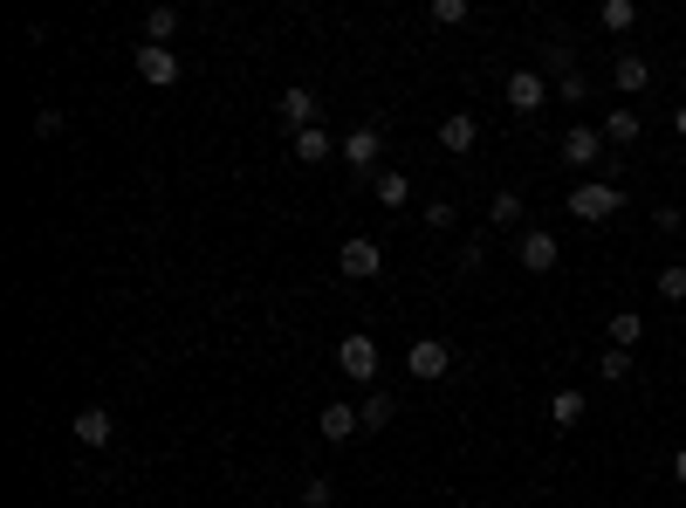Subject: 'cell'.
I'll return each instance as SVG.
<instances>
[{"mask_svg":"<svg viewBox=\"0 0 686 508\" xmlns=\"http://www.w3.org/2000/svg\"><path fill=\"white\" fill-rule=\"evenodd\" d=\"M556 151H563V165H577V172H597L612 145H604V131H597V124H570V131L556 138Z\"/></svg>","mask_w":686,"mask_h":508,"instance_id":"obj_4","label":"cell"},{"mask_svg":"<svg viewBox=\"0 0 686 508\" xmlns=\"http://www.w3.org/2000/svg\"><path fill=\"white\" fill-rule=\"evenodd\" d=\"M528 220V207H522V193L515 186H501L495 199H488V227H501V234H515V227Z\"/></svg>","mask_w":686,"mask_h":508,"instance_id":"obj_15","label":"cell"},{"mask_svg":"<svg viewBox=\"0 0 686 508\" xmlns=\"http://www.w3.org/2000/svg\"><path fill=\"white\" fill-rule=\"evenodd\" d=\"M597 131H604V145H639L646 138V117L639 111H604Z\"/></svg>","mask_w":686,"mask_h":508,"instance_id":"obj_16","label":"cell"},{"mask_svg":"<svg viewBox=\"0 0 686 508\" xmlns=\"http://www.w3.org/2000/svg\"><path fill=\"white\" fill-rule=\"evenodd\" d=\"M474 508H495V501H474Z\"/></svg>","mask_w":686,"mask_h":508,"instance_id":"obj_35","label":"cell"},{"mask_svg":"<svg viewBox=\"0 0 686 508\" xmlns=\"http://www.w3.org/2000/svg\"><path fill=\"white\" fill-rule=\"evenodd\" d=\"M659 296H666V302H686V262H666V268H659Z\"/></svg>","mask_w":686,"mask_h":508,"instance_id":"obj_27","label":"cell"},{"mask_svg":"<svg viewBox=\"0 0 686 508\" xmlns=\"http://www.w3.org/2000/svg\"><path fill=\"white\" fill-rule=\"evenodd\" d=\"M536 69H543V76H556V83H563V76H577V56H570V42H549L543 56H536Z\"/></svg>","mask_w":686,"mask_h":508,"instance_id":"obj_23","label":"cell"},{"mask_svg":"<svg viewBox=\"0 0 686 508\" xmlns=\"http://www.w3.org/2000/svg\"><path fill=\"white\" fill-rule=\"evenodd\" d=\"M673 481H679V488H686V447L673 453Z\"/></svg>","mask_w":686,"mask_h":508,"instance_id":"obj_33","label":"cell"},{"mask_svg":"<svg viewBox=\"0 0 686 508\" xmlns=\"http://www.w3.org/2000/svg\"><path fill=\"white\" fill-rule=\"evenodd\" d=\"M673 131H679V138H686V104H679V111H673Z\"/></svg>","mask_w":686,"mask_h":508,"instance_id":"obj_34","label":"cell"},{"mask_svg":"<svg viewBox=\"0 0 686 508\" xmlns=\"http://www.w3.org/2000/svg\"><path fill=\"white\" fill-rule=\"evenodd\" d=\"M302 501H310V508H329V501H337V488H329V481L316 474V481H310V488H302Z\"/></svg>","mask_w":686,"mask_h":508,"instance_id":"obj_30","label":"cell"},{"mask_svg":"<svg viewBox=\"0 0 686 508\" xmlns=\"http://www.w3.org/2000/svg\"><path fill=\"white\" fill-rule=\"evenodd\" d=\"M426 14H433V28H461V21H467L474 8H467V0H433Z\"/></svg>","mask_w":686,"mask_h":508,"instance_id":"obj_26","label":"cell"},{"mask_svg":"<svg viewBox=\"0 0 686 508\" xmlns=\"http://www.w3.org/2000/svg\"><path fill=\"white\" fill-rule=\"evenodd\" d=\"M35 138H62V111H35Z\"/></svg>","mask_w":686,"mask_h":508,"instance_id":"obj_31","label":"cell"},{"mask_svg":"<svg viewBox=\"0 0 686 508\" xmlns=\"http://www.w3.org/2000/svg\"><path fill=\"white\" fill-rule=\"evenodd\" d=\"M597 21H604L612 35H625L631 21H639V8H631V0H604V8H597Z\"/></svg>","mask_w":686,"mask_h":508,"instance_id":"obj_24","label":"cell"},{"mask_svg":"<svg viewBox=\"0 0 686 508\" xmlns=\"http://www.w3.org/2000/svg\"><path fill=\"white\" fill-rule=\"evenodd\" d=\"M405 371H412V378H419V385H440V378L453 371V350H446L440 337H419L412 350H405Z\"/></svg>","mask_w":686,"mask_h":508,"instance_id":"obj_7","label":"cell"},{"mask_svg":"<svg viewBox=\"0 0 686 508\" xmlns=\"http://www.w3.org/2000/svg\"><path fill=\"white\" fill-rule=\"evenodd\" d=\"M612 83H618L625 96L652 90V62H646V56H631V48H618V62H612Z\"/></svg>","mask_w":686,"mask_h":508,"instance_id":"obj_14","label":"cell"},{"mask_svg":"<svg viewBox=\"0 0 686 508\" xmlns=\"http://www.w3.org/2000/svg\"><path fill=\"white\" fill-rule=\"evenodd\" d=\"M138 76H144V83L151 90H172V83H179V56H172V48H151V42H138Z\"/></svg>","mask_w":686,"mask_h":508,"instance_id":"obj_9","label":"cell"},{"mask_svg":"<svg viewBox=\"0 0 686 508\" xmlns=\"http://www.w3.org/2000/svg\"><path fill=\"white\" fill-rule=\"evenodd\" d=\"M337 371L350 378V385H377V337L371 330H350V337L337 344Z\"/></svg>","mask_w":686,"mask_h":508,"instance_id":"obj_3","label":"cell"},{"mask_svg":"<svg viewBox=\"0 0 686 508\" xmlns=\"http://www.w3.org/2000/svg\"><path fill=\"white\" fill-rule=\"evenodd\" d=\"M172 35H179V8H151L144 14V42L151 48H172Z\"/></svg>","mask_w":686,"mask_h":508,"instance_id":"obj_22","label":"cell"},{"mask_svg":"<svg viewBox=\"0 0 686 508\" xmlns=\"http://www.w3.org/2000/svg\"><path fill=\"white\" fill-rule=\"evenodd\" d=\"M618 207H625V193L612 180H577L570 186V220H591L597 227V220H612Z\"/></svg>","mask_w":686,"mask_h":508,"instance_id":"obj_1","label":"cell"},{"mask_svg":"<svg viewBox=\"0 0 686 508\" xmlns=\"http://www.w3.org/2000/svg\"><path fill=\"white\" fill-rule=\"evenodd\" d=\"M652 227H659L666 241H673V234H686V207H659V213H652Z\"/></svg>","mask_w":686,"mask_h":508,"instance_id":"obj_28","label":"cell"},{"mask_svg":"<svg viewBox=\"0 0 686 508\" xmlns=\"http://www.w3.org/2000/svg\"><path fill=\"white\" fill-rule=\"evenodd\" d=\"M501 96H508V111H515V117H536V111H549V76L543 69H515L501 83Z\"/></svg>","mask_w":686,"mask_h":508,"instance_id":"obj_5","label":"cell"},{"mask_svg":"<svg viewBox=\"0 0 686 508\" xmlns=\"http://www.w3.org/2000/svg\"><path fill=\"white\" fill-rule=\"evenodd\" d=\"M597 378H604V385H625V378H631V350H604V358H597Z\"/></svg>","mask_w":686,"mask_h":508,"instance_id":"obj_25","label":"cell"},{"mask_svg":"<svg viewBox=\"0 0 686 508\" xmlns=\"http://www.w3.org/2000/svg\"><path fill=\"white\" fill-rule=\"evenodd\" d=\"M583 405H591V392H583V385H563V392L549 399V419H556V426H577Z\"/></svg>","mask_w":686,"mask_h":508,"instance_id":"obj_21","label":"cell"},{"mask_svg":"<svg viewBox=\"0 0 686 508\" xmlns=\"http://www.w3.org/2000/svg\"><path fill=\"white\" fill-rule=\"evenodd\" d=\"M329 151H344V145H337V138H329V131H323V124H310V131H295V159H302V165H323V159H329Z\"/></svg>","mask_w":686,"mask_h":508,"instance_id":"obj_18","label":"cell"},{"mask_svg":"<svg viewBox=\"0 0 686 508\" xmlns=\"http://www.w3.org/2000/svg\"><path fill=\"white\" fill-rule=\"evenodd\" d=\"M392 413H398V405H392V392H364V399H358L364 434H385V426H392Z\"/></svg>","mask_w":686,"mask_h":508,"instance_id":"obj_20","label":"cell"},{"mask_svg":"<svg viewBox=\"0 0 686 508\" xmlns=\"http://www.w3.org/2000/svg\"><path fill=\"white\" fill-rule=\"evenodd\" d=\"M337 275L344 282H377V275H385V247H377L371 234H350L337 247Z\"/></svg>","mask_w":686,"mask_h":508,"instance_id":"obj_2","label":"cell"},{"mask_svg":"<svg viewBox=\"0 0 686 508\" xmlns=\"http://www.w3.org/2000/svg\"><path fill=\"white\" fill-rule=\"evenodd\" d=\"M440 145L453 151V159H461V151H474V145H480V117H474V111H446V117H440Z\"/></svg>","mask_w":686,"mask_h":508,"instance_id":"obj_11","label":"cell"},{"mask_svg":"<svg viewBox=\"0 0 686 508\" xmlns=\"http://www.w3.org/2000/svg\"><path fill=\"white\" fill-rule=\"evenodd\" d=\"M515 254H522V268L528 275H549L556 262H563V241L549 234V227H522V241H515Z\"/></svg>","mask_w":686,"mask_h":508,"instance_id":"obj_6","label":"cell"},{"mask_svg":"<svg viewBox=\"0 0 686 508\" xmlns=\"http://www.w3.org/2000/svg\"><path fill=\"white\" fill-rule=\"evenodd\" d=\"M556 96H563V104H591V83H583V69L563 76V83H556Z\"/></svg>","mask_w":686,"mask_h":508,"instance_id":"obj_29","label":"cell"},{"mask_svg":"<svg viewBox=\"0 0 686 508\" xmlns=\"http://www.w3.org/2000/svg\"><path fill=\"white\" fill-rule=\"evenodd\" d=\"M426 227H453V199H433V207H426Z\"/></svg>","mask_w":686,"mask_h":508,"instance_id":"obj_32","label":"cell"},{"mask_svg":"<svg viewBox=\"0 0 686 508\" xmlns=\"http://www.w3.org/2000/svg\"><path fill=\"white\" fill-rule=\"evenodd\" d=\"M377 151H385V138H377V124H358V131H344V165L350 172H364V180H377Z\"/></svg>","mask_w":686,"mask_h":508,"instance_id":"obj_8","label":"cell"},{"mask_svg":"<svg viewBox=\"0 0 686 508\" xmlns=\"http://www.w3.org/2000/svg\"><path fill=\"white\" fill-rule=\"evenodd\" d=\"M604 337H612V350H639L646 344V316L639 310H618L612 323H604Z\"/></svg>","mask_w":686,"mask_h":508,"instance_id":"obj_17","label":"cell"},{"mask_svg":"<svg viewBox=\"0 0 686 508\" xmlns=\"http://www.w3.org/2000/svg\"><path fill=\"white\" fill-rule=\"evenodd\" d=\"M371 193H377V207H392V213H398L405 199H412V180H405V172H392V165H385V172H377V180H371Z\"/></svg>","mask_w":686,"mask_h":508,"instance_id":"obj_19","label":"cell"},{"mask_svg":"<svg viewBox=\"0 0 686 508\" xmlns=\"http://www.w3.org/2000/svg\"><path fill=\"white\" fill-rule=\"evenodd\" d=\"M69 434H75V440H83V447H96V453H104V447L117 440V419L104 413V405H83V413H75V419H69Z\"/></svg>","mask_w":686,"mask_h":508,"instance_id":"obj_10","label":"cell"},{"mask_svg":"<svg viewBox=\"0 0 686 508\" xmlns=\"http://www.w3.org/2000/svg\"><path fill=\"white\" fill-rule=\"evenodd\" d=\"M316 426H323V440H337V447H344L350 434H364V419H358V405H344V399H329Z\"/></svg>","mask_w":686,"mask_h":508,"instance_id":"obj_13","label":"cell"},{"mask_svg":"<svg viewBox=\"0 0 686 508\" xmlns=\"http://www.w3.org/2000/svg\"><path fill=\"white\" fill-rule=\"evenodd\" d=\"M275 117H282L289 131H310V124H316V96L302 90V83H289V90H282V104H275Z\"/></svg>","mask_w":686,"mask_h":508,"instance_id":"obj_12","label":"cell"}]
</instances>
